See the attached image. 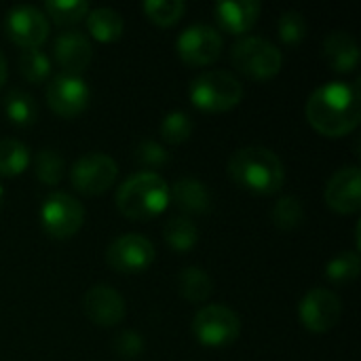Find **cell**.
Segmentation results:
<instances>
[{
  "label": "cell",
  "instance_id": "cell-1",
  "mask_svg": "<svg viewBox=\"0 0 361 361\" xmlns=\"http://www.w3.org/2000/svg\"><path fill=\"white\" fill-rule=\"evenodd\" d=\"M309 125L326 137H345L361 121V95L357 82L332 80L319 85L307 99Z\"/></svg>",
  "mask_w": 361,
  "mask_h": 361
},
{
  "label": "cell",
  "instance_id": "cell-2",
  "mask_svg": "<svg viewBox=\"0 0 361 361\" xmlns=\"http://www.w3.org/2000/svg\"><path fill=\"white\" fill-rule=\"evenodd\" d=\"M228 176L239 188L269 197L283 188L286 167L273 150L264 146H245L231 157Z\"/></svg>",
  "mask_w": 361,
  "mask_h": 361
},
{
  "label": "cell",
  "instance_id": "cell-3",
  "mask_svg": "<svg viewBox=\"0 0 361 361\" xmlns=\"http://www.w3.org/2000/svg\"><path fill=\"white\" fill-rule=\"evenodd\" d=\"M169 203V184L157 171H137L116 190L118 212L133 222L154 220L167 209Z\"/></svg>",
  "mask_w": 361,
  "mask_h": 361
},
{
  "label": "cell",
  "instance_id": "cell-4",
  "mask_svg": "<svg viewBox=\"0 0 361 361\" xmlns=\"http://www.w3.org/2000/svg\"><path fill=\"white\" fill-rule=\"evenodd\" d=\"M188 97L203 112H228L243 99L241 80L226 70H207L190 80Z\"/></svg>",
  "mask_w": 361,
  "mask_h": 361
},
{
  "label": "cell",
  "instance_id": "cell-5",
  "mask_svg": "<svg viewBox=\"0 0 361 361\" xmlns=\"http://www.w3.org/2000/svg\"><path fill=\"white\" fill-rule=\"evenodd\" d=\"M233 66L252 80H271L281 72L283 55L267 38L260 36H243L239 42H235L231 51Z\"/></svg>",
  "mask_w": 361,
  "mask_h": 361
},
{
  "label": "cell",
  "instance_id": "cell-6",
  "mask_svg": "<svg viewBox=\"0 0 361 361\" xmlns=\"http://www.w3.org/2000/svg\"><path fill=\"white\" fill-rule=\"evenodd\" d=\"M192 336L209 349H222L233 345L241 334L239 315L224 305H207L192 317Z\"/></svg>",
  "mask_w": 361,
  "mask_h": 361
},
{
  "label": "cell",
  "instance_id": "cell-7",
  "mask_svg": "<svg viewBox=\"0 0 361 361\" xmlns=\"http://www.w3.org/2000/svg\"><path fill=\"white\" fill-rule=\"evenodd\" d=\"M85 222V207L68 192H51L40 205V226L51 239L74 237Z\"/></svg>",
  "mask_w": 361,
  "mask_h": 361
},
{
  "label": "cell",
  "instance_id": "cell-8",
  "mask_svg": "<svg viewBox=\"0 0 361 361\" xmlns=\"http://www.w3.org/2000/svg\"><path fill=\"white\" fill-rule=\"evenodd\" d=\"M4 34L21 49H40V44L49 38V17L44 11L32 4L13 6L2 21Z\"/></svg>",
  "mask_w": 361,
  "mask_h": 361
},
{
  "label": "cell",
  "instance_id": "cell-9",
  "mask_svg": "<svg viewBox=\"0 0 361 361\" xmlns=\"http://www.w3.org/2000/svg\"><path fill=\"white\" fill-rule=\"evenodd\" d=\"M118 176V165L112 157L104 152H89L80 157L72 169H70V180L72 186L89 197L106 192L110 186H114Z\"/></svg>",
  "mask_w": 361,
  "mask_h": 361
},
{
  "label": "cell",
  "instance_id": "cell-10",
  "mask_svg": "<svg viewBox=\"0 0 361 361\" xmlns=\"http://www.w3.org/2000/svg\"><path fill=\"white\" fill-rule=\"evenodd\" d=\"M154 256L157 252L152 241L137 233L116 237L106 250V262L110 269L125 275L144 273L154 262Z\"/></svg>",
  "mask_w": 361,
  "mask_h": 361
},
{
  "label": "cell",
  "instance_id": "cell-11",
  "mask_svg": "<svg viewBox=\"0 0 361 361\" xmlns=\"http://www.w3.org/2000/svg\"><path fill=\"white\" fill-rule=\"evenodd\" d=\"M222 34L207 25V23H195L188 25L176 40V51L180 59L188 66L201 68L214 63L222 53Z\"/></svg>",
  "mask_w": 361,
  "mask_h": 361
},
{
  "label": "cell",
  "instance_id": "cell-12",
  "mask_svg": "<svg viewBox=\"0 0 361 361\" xmlns=\"http://www.w3.org/2000/svg\"><path fill=\"white\" fill-rule=\"evenodd\" d=\"M91 91L80 74L59 72L47 85V104L61 118L78 116L89 104Z\"/></svg>",
  "mask_w": 361,
  "mask_h": 361
},
{
  "label": "cell",
  "instance_id": "cell-13",
  "mask_svg": "<svg viewBox=\"0 0 361 361\" xmlns=\"http://www.w3.org/2000/svg\"><path fill=\"white\" fill-rule=\"evenodd\" d=\"M298 315L302 326L313 332V334H324L332 330L341 315H343V305L341 298L326 288H315L305 294V298L298 305Z\"/></svg>",
  "mask_w": 361,
  "mask_h": 361
},
{
  "label": "cell",
  "instance_id": "cell-14",
  "mask_svg": "<svg viewBox=\"0 0 361 361\" xmlns=\"http://www.w3.org/2000/svg\"><path fill=\"white\" fill-rule=\"evenodd\" d=\"M326 205L336 214H357L361 209V171L357 165L338 169L326 184Z\"/></svg>",
  "mask_w": 361,
  "mask_h": 361
},
{
  "label": "cell",
  "instance_id": "cell-15",
  "mask_svg": "<svg viewBox=\"0 0 361 361\" xmlns=\"http://www.w3.org/2000/svg\"><path fill=\"white\" fill-rule=\"evenodd\" d=\"M82 309H85V315L95 326H102V328H114L125 317L123 296L106 283H99L87 290L82 298Z\"/></svg>",
  "mask_w": 361,
  "mask_h": 361
},
{
  "label": "cell",
  "instance_id": "cell-16",
  "mask_svg": "<svg viewBox=\"0 0 361 361\" xmlns=\"http://www.w3.org/2000/svg\"><path fill=\"white\" fill-rule=\"evenodd\" d=\"M53 57L68 74H80L93 59L91 40L80 30H66L53 42Z\"/></svg>",
  "mask_w": 361,
  "mask_h": 361
},
{
  "label": "cell",
  "instance_id": "cell-17",
  "mask_svg": "<svg viewBox=\"0 0 361 361\" xmlns=\"http://www.w3.org/2000/svg\"><path fill=\"white\" fill-rule=\"evenodd\" d=\"M260 13L262 4L258 0H222L214 8L218 25L233 36L247 34L258 23Z\"/></svg>",
  "mask_w": 361,
  "mask_h": 361
},
{
  "label": "cell",
  "instance_id": "cell-18",
  "mask_svg": "<svg viewBox=\"0 0 361 361\" xmlns=\"http://www.w3.org/2000/svg\"><path fill=\"white\" fill-rule=\"evenodd\" d=\"M324 59L338 74L353 72L360 63V44L349 32H332L324 40Z\"/></svg>",
  "mask_w": 361,
  "mask_h": 361
},
{
  "label": "cell",
  "instance_id": "cell-19",
  "mask_svg": "<svg viewBox=\"0 0 361 361\" xmlns=\"http://www.w3.org/2000/svg\"><path fill=\"white\" fill-rule=\"evenodd\" d=\"M169 199L186 214H205L212 209V195L197 178H182L169 186Z\"/></svg>",
  "mask_w": 361,
  "mask_h": 361
},
{
  "label": "cell",
  "instance_id": "cell-20",
  "mask_svg": "<svg viewBox=\"0 0 361 361\" xmlns=\"http://www.w3.org/2000/svg\"><path fill=\"white\" fill-rule=\"evenodd\" d=\"M85 19H87V30L99 42H114L123 36L125 21H123L121 13H116L110 6L91 8Z\"/></svg>",
  "mask_w": 361,
  "mask_h": 361
},
{
  "label": "cell",
  "instance_id": "cell-21",
  "mask_svg": "<svg viewBox=\"0 0 361 361\" xmlns=\"http://www.w3.org/2000/svg\"><path fill=\"white\" fill-rule=\"evenodd\" d=\"M176 286H178L180 296L188 302H195V305L205 302L214 292V279L201 267L182 269L180 275L176 277Z\"/></svg>",
  "mask_w": 361,
  "mask_h": 361
},
{
  "label": "cell",
  "instance_id": "cell-22",
  "mask_svg": "<svg viewBox=\"0 0 361 361\" xmlns=\"http://www.w3.org/2000/svg\"><path fill=\"white\" fill-rule=\"evenodd\" d=\"M163 239L173 252L186 254L199 243V228L188 216H173L163 228Z\"/></svg>",
  "mask_w": 361,
  "mask_h": 361
},
{
  "label": "cell",
  "instance_id": "cell-23",
  "mask_svg": "<svg viewBox=\"0 0 361 361\" xmlns=\"http://www.w3.org/2000/svg\"><path fill=\"white\" fill-rule=\"evenodd\" d=\"M4 114L17 127H30L38 118L36 99L23 89H11L4 97Z\"/></svg>",
  "mask_w": 361,
  "mask_h": 361
},
{
  "label": "cell",
  "instance_id": "cell-24",
  "mask_svg": "<svg viewBox=\"0 0 361 361\" xmlns=\"http://www.w3.org/2000/svg\"><path fill=\"white\" fill-rule=\"evenodd\" d=\"M30 165V148L13 137L0 140V176L15 178Z\"/></svg>",
  "mask_w": 361,
  "mask_h": 361
},
{
  "label": "cell",
  "instance_id": "cell-25",
  "mask_svg": "<svg viewBox=\"0 0 361 361\" xmlns=\"http://www.w3.org/2000/svg\"><path fill=\"white\" fill-rule=\"evenodd\" d=\"M360 267L361 260L357 250L355 252H343L326 264V277L332 286H347L353 279H357Z\"/></svg>",
  "mask_w": 361,
  "mask_h": 361
},
{
  "label": "cell",
  "instance_id": "cell-26",
  "mask_svg": "<svg viewBox=\"0 0 361 361\" xmlns=\"http://www.w3.org/2000/svg\"><path fill=\"white\" fill-rule=\"evenodd\" d=\"M89 11L91 6L85 0H49L44 4V15L57 25H74L85 19Z\"/></svg>",
  "mask_w": 361,
  "mask_h": 361
},
{
  "label": "cell",
  "instance_id": "cell-27",
  "mask_svg": "<svg viewBox=\"0 0 361 361\" xmlns=\"http://www.w3.org/2000/svg\"><path fill=\"white\" fill-rule=\"evenodd\" d=\"M19 70L25 80L40 85L51 76V59L40 49H23L19 55Z\"/></svg>",
  "mask_w": 361,
  "mask_h": 361
},
{
  "label": "cell",
  "instance_id": "cell-28",
  "mask_svg": "<svg viewBox=\"0 0 361 361\" xmlns=\"http://www.w3.org/2000/svg\"><path fill=\"white\" fill-rule=\"evenodd\" d=\"M63 171H66V163L57 150L44 148L34 157V173L42 184H47V186L59 184L63 178Z\"/></svg>",
  "mask_w": 361,
  "mask_h": 361
},
{
  "label": "cell",
  "instance_id": "cell-29",
  "mask_svg": "<svg viewBox=\"0 0 361 361\" xmlns=\"http://www.w3.org/2000/svg\"><path fill=\"white\" fill-rule=\"evenodd\" d=\"M142 11L152 23L161 27H169L182 19L186 4L182 0H146L142 4Z\"/></svg>",
  "mask_w": 361,
  "mask_h": 361
},
{
  "label": "cell",
  "instance_id": "cell-30",
  "mask_svg": "<svg viewBox=\"0 0 361 361\" xmlns=\"http://www.w3.org/2000/svg\"><path fill=\"white\" fill-rule=\"evenodd\" d=\"M271 218H273V222H275L277 228H281V231H294L305 220V207H302L300 199L288 195V197H281L273 205Z\"/></svg>",
  "mask_w": 361,
  "mask_h": 361
},
{
  "label": "cell",
  "instance_id": "cell-31",
  "mask_svg": "<svg viewBox=\"0 0 361 361\" xmlns=\"http://www.w3.org/2000/svg\"><path fill=\"white\" fill-rule=\"evenodd\" d=\"M192 129H195L192 118L182 110H173L161 123V137L167 144H182L192 135Z\"/></svg>",
  "mask_w": 361,
  "mask_h": 361
},
{
  "label": "cell",
  "instance_id": "cell-32",
  "mask_svg": "<svg viewBox=\"0 0 361 361\" xmlns=\"http://www.w3.org/2000/svg\"><path fill=\"white\" fill-rule=\"evenodd\" d=\"M277 27H279V38L290 47L300 44L307 36V19L300 11H294V8L281 13Z\"/></svg>",
  "mask_w": 361,
  "mask_h": 361
},
{
  "label": "cell",
  "instance_id": "cell-33",
  "mask_svg": "<svg viewBox=\"0 0 361 361\" xmlns=\"http://www.w3.org/2000/svg\"><path fill=\"white\" fill-rule=\"evenodd\" d=\"M135 161H137V165H142L150 171V169L163 167L169 161V152L159 142L144 140L135 146Z\"/></svg>",
  "mask_w": 361,
  "mask_h": 361
},
{
  "label": "cell",
  "instance_id": "cell-34",
  "mask_svg": "<svg viewBox=\"0 0 361 361\" xmlns=\"http://www.w3.org/2000/svg\"><path fill=\"white\" fill-rule=\"evenodd\" d=\"M114 353L121 357V360H137L142 353H144V336L137 334L135 330H125L121 334L114 336Z\"/></svg>",
  "mask_w": 361,
  "mask_h": 361
},
{
  "label": "cell",
  "instance_id": "cell-35",
  "mask_svg": "<svg viewBox=\"0 0 361 361\" xmlns=\"http://www.w3.org/2000/svg\"><path fill=\"white\" fill-rule=\"evenodd\" d=\"M4 80H6V57H4V53L0 51V89H2Z\"/></svg>",
  "mask_w": 361,
  "mask_h": 361
},
{
  "label": "cell",
  "instance_id": "cell-36",
  "mask_svg": "<svg viewBox=\"0 0 361 361\" xmlns=\"http://www.w3.org/2000/svg\"><path fill=\"white\" fill-rule=\"evenodd\" d=\"M2 205H4V190H2V186H0V209H2Z\"/></svg>",
  "mask_w": 361,
  "mask_h": 361
}]
</instances>
